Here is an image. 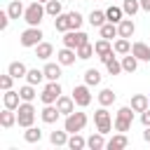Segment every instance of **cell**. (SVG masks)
Wrapping results in <instances>:
<instances>
[{"label": "cell", "mask_w": 150, "mask_h": 150, "mask_svg": "<svg viewBox=\"0 0 150 150\" xmlns=\"http://www.w3.org/2000/svg\"><path fill=\"white\" fill-rule=\"evenodd\" d=\"M47 14V9L42 7V2H30L28 7H26V12H23V19L28 21V26H40V21H42V16Z\"/></svg>", "instance_id": "1"}, {"label": "cell", "mask_w": 150, "mask_h": 150, "mask_svg": "<svg viewBox=\"0 0 150 150\" xmlns=\"http://www.w3.org/2000/svg\"><path fill=\"white\" fill-rule=\"evenodd\" d=\"M33 120H35V108L30 105V101H23L16 108V122L19 127H33Z\"/></svg>", "instance_id": "2"}, {"label": "cell", "mask_w": 150, "mask_h": 150, "mask_svg": "<svg viewBox=\"0 0 150 150\" xmlns=\"http://www.w3.org/2000/svg\"><path fill=\"white\" fill-rule=\"evenodd\" d=\"M84 124H87V115H84V112H70V115H66L63 129H66L68 134H77V131L84 129Z\"/></svg>", "instance_id": "3"}, {"label": "cell", "mask_w": 150, "mask_h": 150, "mask_svg": "<svg viewBox=\"0 0 150 150\" xmlns=\"http://www.w3.org/2000/svg\"><path fill=\"white\" fill-rule=\"evenodd\" d=\"M42 38H45V35H42V30H40L38 26H30V28H26V30L21 33V38H19V40H21V45H23V47H38Z\"/></svg>", "instance_id": "4"}, {"label": "cell", "mask_w": 150, "mask_h": 150, "mask_svg": "<svg viewBox=\"0 0 150 150\" xmlns=\"http://www.w3.org/2000/svg\"><path fill=\"white\" fill-rule=\"evenodd\" d=\"M87 42H89L87 33H82V30H68L63 35V47H70V49H77V47H82Z\"/></svg>", "instance_id": "5"}, {"label": "cell", "mask_w": 150, "mask_h": 150, "mask_svg": "<svg viewBox=\"0 0 150 150\" xmlns=\"http://www.w3.org/2000/svg\"><path fill=\"white\" fill-rule=\"evenodd\" d=\"M59 96H61V84H59V80L49 82V84L42 89V94H40V98H42V103H45V105L56 103V101H59Z\"/></svg>", "instance_id": "6"}, {"label": "cell", "mask_w": 150, "mask_h": 150, "mask_svg": "<svg viewBox=\"0 0 150 150\" xmlns=\"http://www.w3.org/2000/svg\"><path fill=\"white\" fill-rule=\"evenodd\" d=\"M94 122H96V127H98V131H101V134H108V131L112 129L110 112L105 110V105H103V108H98V110L94 112Z\"/></svg>", "instance_id": "7"}, {"label": "cell", "mask_w": 150, "mask_h": 150, "mask_svg": "<svg viewBox=\"0 0 150 150\" xmlns=\"http://www.w3.org/2000/svg\"><path fill=\"white\" fill-rule=\"evenodd\" d=\"M73 98H75V103H77L80 108H84V105H89V103H91V94H89V84H77V87H73Z\"/></svg>", "instance_id": "8"}, {"label": "cell", "mask_w": 150, "mask_h": 150, "mask_svg": "<svg viewBox=\"0 0 150 150\" xmlns=\"http://www.w3.org/2000/svg\"><path fill=\"white\" fill-rule=\"evenodd\" d=\"M94 49H96V54H98V59L103 61V63H108L110 59H112V49L115 47H110V42L103 38V40H98L96 45H94Z\"/></svg>", "instance_id": "9"}, {"label": "cell", "mask_w": 150, "mask_h": 150, "mask_svg": "<svg viewBox=\"0 0 150 150\" xmlns=\"http://www.w3.org/2000/svg\"><path fill=\"white\" fill-rule=\"evenodd\" d=\"M75 98L73 96H59V101H56V108H59V112L61 115H70V112H75Z\"/></svg>", "instance_id": "10"}, {"label": "cell", "mask_w": 150, "mask_h": 150, "mask_svg": "<svg viewBox=\"0 0 150 150\" xmlns=\"http://www.w3.org/2000/svg\"><path fill=\"white\" fill-rule=\"evenodd\" d=\"M131 54H134L138 61H150V45H145V42H134V45H131Z\"/></svg>", "instance_id": "11"}, {"label": "cell", "mask_w": 150, "mask_h": 150, "mask_svg": "<svg viewBox=\"0 0 150 150\" xmlns=\"http://www.w3.org/2000/svg\"><path fill=\"white\" fill-rule=\"evenodd\" d=\"M75 56H77V49H70V47H63L59 54H56V61L61 63V66H70V63H75Z\"/></svg>", "instance_id": "12"}, {"label": "cell", "mask_w": 150, "mask_h": 150, "mask_svg": "<svg viewBox=\"0 0 150 150\" xmlns=\"http://www.w3.org/2000/svg\"><path fill=\"white\" fill-rule=\"evenodd\" d=\"M2 101H5V108H12V110H16V108L21 105V103H19V101H21V94H19V91H12V89H7V91H5V96H2Z\"/></svg>", "instance_id": "13"}, {"label": "cell", "mask_w": 150, "mask_h": 150, "mask_svg": "<svg viewBox=\"0 0 150 150\" xmlns=\"http://www.w3.org/2000/svg\"><path fill=\"white\" fill-rule=\"evenodd\" d=\"M127 145H129V138H127V134H122V131L105 143V148H110V150H122V148H127Z\"/></svg>", "instance_id": "14"}, {"label": "cell", "mask_w": 150, "mask_h": 150, "mask_svg": "<svg viewBox=\"0 0 150 150\" xmlns=\"http://www.w3.org/2000/svg\"><path fill=\"white\" fill-rule=\"evenodd\" d=\"M40 115H42V122L54 124V122L59 120V115H61V112H59V108H56V105H52V103H49V105H45V110H42Z\"/></svg>", "instance_id": "15"}, {"label": "cell", "mask_w": 150, "mask_h": 150, "mask_svg": "<svg viewBox=\"0 0 150 150\" xmlns=\"http://www.w3.org/2000/svg\"><path fill=\"white\" fill-rule=\"evenodd\" d=\"M7 73H9L14 80H19V77H26V75H28V70H26V66H23L21 61H12V63H9V68H7Z\"/></svg>", "instance_id": "16"}, {"label": "cell", "mask_w": 150, "mask_h": 150, "mask_svg": "<svg viewBox=\"0 0 150 150\" xmlns=\"http://www.w3.org/2000/svg\"><path fill=\"white\" fill-rule=\"evenodd\" d=\"M148 103H150V96H143V94H136V96L131 98V108H134V112H143V110H148Z\"/></svg>", "instance_id": "17"}, {"label": "cell", "mask_w": 150, "mask_h": 150, "mask_svg": "<svg viewBox=\"0 0 150 150\" xmlns=\"http://www.w3.org/2000/svg\"><path fill=\"white\" fill-rule=\"evenodd\" d=\"M0 124H2L5 129L14 127V124H16V112H14L12 108H5V110L0 112Z\"/></svg>", "instance_id": "18"}, {"label": "cell", "mask_w": 150, "mask_h": 150, "mask_svg": "<svg viewBox=\"0 0 150 150\" xmlns=\"http://www.w3.org/2000/svg\"><path fill=\"white\" fill-rule=\"evenodd\" d=\"M117 30H120V38H131V35H134V30H136V26H134V21H131V19H122V21H120V26H117Z\"/></svg>", "instance_id": "19"}, {"label": "cell", "mask_w": 150, "mask_h": 150, "mask_svg": "<svg viewBox=\"0 0 150 150\" xmlns=\"http://www.w3.org/2000/svg\"><path fill=\"white\" fill-rule=\"evenodd\" d=\"M42 70H45V77H47L49 82H54V80L61 77V63H47Z\"/></svg>", "instance_id": "20"}, {"label": "cell", "mask_w": 150, "mask_h": 150, "mask_svg": "<svg viewBox=\"0 0 150 150\" xmlns=\"http://www.w3.org/2000/svg\"><path fill=\"white\" fill-rule=\"evenodd\" d=\"M103 136H105V134H101V131H98V134H91V136L87 138V145H89L91 150H103V148H105Z\"/></svg>", "instance_id": "21"}, {"label": "cell", "mask_w": 150, "mask_h": 150, "mask_svg": "<svg viewBox=\"0 0 150 150\" xmlns=\"http://www.w3.org/2000/svg\"><path fill=\"white\" fill-rule=\"evenodd\" d=\"M54 28L61 30V33H68V30H70V16H68V14H59V16L54 19Z\"/></svg>", "instance_id": "22"}, {"label": "cell", "mask_w": 150, "mask_h": 150, "mask_svg": "<svg viewBox=\"0 0 150 150\" xmlns=\"http://www.w3.org/2000/svg\"><path fill=\"white\" fill-rule=\"evenodd\" d=\"M84 84H89V87H96V84H101V73H98L96 68H89V70H84Z\"/></svg>", "instance_id": "23"}, {"label": "cell", "mask_w": 150, "mask_h": 150, "mask_svg": "<svg viewBox=\"0 0 150 150\" xmlns=\"http://www.w3.org/2000/svg\"><path fill=\"white\" fill-rule=\"evenodd\" d=\"M122 14H124V9H122V7H115V5L105 9V19L112 21V23H120V21H122Z\"/></svg>", "instance_id": "24"}, {"label": "cell", "mask_w": 150, "mask_h": 150, "mask_svg": "<svg viewBox=\"0 0 150 150\" xmlns=\"http://www.w3.org/2000/svg\"><path fill=\"white\" fill-rule=\"evenodd\" d=\"M115 35H120V30H117V26H115L112 21H108V23H103V26H101V38L110 40V38H115Z\"/></svg>", "instance_id": "25"}, {"label": "cell", "mask_w": 150, "mask_h": 150, "mask_svg": "<svg viewBox=\"0 0 150 150\" xmlns=\"http://www.w3.org/2000/svg\"><path fill=\"white\" fill-rule=\"evenodd\" d=\"M52 52H54V47H52L49 42H40V45L35 47V56H38V59H49Z\"/></svg>", "instance_id": "26"}, {"label": "cell", "mask_w": 150, "mask_h": 150, "mask_svg": "<svg viewBox=\"0 0 150 150\" xmlns=\"http://www.w3.org/2000/svg\"><path fill=\"white\" fill-rule=\"evenodd\" d=\"M23 138H26L28 143H40V138H42V131H40L38 127H26V134H23Z\"/></svg>", "instance_id": "27"}, {"label": "cell", "mask_w": 150, "mask_h": 150, "mask_svg": "<svg viewBox=\"0 0 150 150\" xmlns=\"http://www.w3.org/2000/svg\"><path fill=\"white\" fill-rule=\"evenodd\" d=\"M7 12H9V16H12V19H19L26 9H23L21 0H12V2H9V7H7Z\"/></svg>", "instance_id": "28"}, {"label": "cell", "mask_w": 150, "mask_h": 150, "mask_svg": "<svg viewBox=\"0 0 150 150\" xmlns=\"http://www.w3.org/2000/svg\"><path fill=\"white\" fill-rule=\"evenodd\" d=\"M138 68V59L134 56V54H129V56H124L122 59V70H127V73H134Z\"/></svg>", "instance_id": "29"}, {"label": "cell", "mask_w": 150, "mask_h": 150, "mask_svg": "<svg viewBox=\"0 0 150 150\" xmlns=\"http://www.w3.org/2000/svg\"><path fill=\"white\" fill-rule=\"evenodd\" d=\"M122 9H124V14L134 16V14L141 9V0H124V2H122Z\"/></svg>", "instance_id": "30"}, {"label": "cell", "mask_w": 150, "mask_h": 150, "mask_svg": "<svg viewBox=\"0 0 150 150\" xmlns=\"http://www.w3.org/2000/svg\"><path fill=\"white\" fill-rule=\"evenodd\" d=\"M84 145H87V141H84L80 134H73V136L68 138V148H70V150H82Z\"/></svg>", "instance_id": "31"}, {"label": "cell", "mask_w": 150, "mask_h": 150, "mask_svg": "<svg viewBox=\"0 0 150 150\" xmlns=\"http://www.w3.org/2000/svg\"><path fill=\"white\" fill-rule=\"evenodd\" d=\"M42 77H45V70H38V68L28 70V75H26L28 84H40V82H42Z\"/></svg>", "instance_id": "32"}, {"label": "cell", "mask_w": 150, "mask_h": 150, "mask_svg": "<svg viewBox=\"0 0 150 150\" xmlns=\"http://www.w3.org/2000/svg\"><path fill=\"white\" fill-rule=\"evenodd\" d=\"M68 131H52V136H49V141L54 143V145H68V136H66Z\"/></svg>", "instance_id": "33"}, {"label": "cell", "mask_w": 150, "mask_h": 150, "mask_svg": "<svg viewBox=\"0 0 150 150\" xmlns=\"http://www.w3.org/2000/svg\"><path fill=\"white\" fill-rule=\"evenodd\" d=\"M89 23L101 28V26L105 23V12H98V9H96V12H91V14H89Z\"/></svg>", "instance_id": "34"}, {"label": "cell", "mask_w": 150, "mask_h": 150, "mask_svg": "<svg viewBox=\"0 0 150 150\" xmlns=\"http://www.w3.org/2000/svg\"><path fill=\"white\" fill-rule=\"evenodd\" d=\"M115 52H117V54H129V52H131L129 38H120V40L115 42Z\"/></svg>", "instance_id": "35"}, {"label": "cell", "mask_w": 150, "mask_h": 150, "mask_svg": "<svg viewBox=\"0 0 150 150\" xmlns=\"http://www.w3.org/2000/svg\"><path fill=\"white\" fill-rule=\"evenodd\" d=\"M96 54V49L87 42V45H82V47H77V59H91Z\"/></svg>", "instance_id": "36"}, {"label": "cell", "mask_w": 150, "mask_h": 150, "mask_svg": "<svg viewBox=\"0 0 150 150\" xmlns=\"http://www.w3.org/2000/svg\"><path fill=\"white\" fill-rule=\"evenodd\" d=\"M19 94H21V101H33V98H35V84H26V87H21Z\"/></svg>", "instance_id": "37"}, {"label": "cell", "mask_w": 150, "mask_h": 150, "mask_svg": "<svg viewBox=\"0 0 150 150\" xmlns=\"http://www.w3.org/2000/svg\"><path fill=\"white\" fill-rule=\"evenodd\" d=\"M112 101H115V91H112V89H103V91L98 94V103H101V105H110Z\"/></svg>", "instance_id": "38"}, {"label": "cell", "mask_w": 150, "mask_h": 150, "mask_svg": "<svg viewBox=\"0 0 150 150\" xmlns=\"http://www.w3.org/2000/svg\"><path fill=\"white\" fill-rule=\"evenodd\" d=\"M45 9H47L49 16H59L61 14V2L59 0H49V2H45Z\"/></svg>", "instance_id": "39"}, {"label": "cell", "mask_w": 150, "mask_h": 150, "mask_svg": "<svg viewBox=\"0 0 150 150\" xmlns=\"http://www.w3.org/2000/svg\"><path fill=\"white\" fill-rule=\"evenodd\" d=\"M131 122H134V120H124V117H117V120H115V129H117V131H122V134H127V131L131 129Z\"/></svg>", "instance_id": "40"}, {"label": "cell", "mask_w": 150, "mask_h": 150, "mask_svg": "<svg viewBox=\"0 0 150 150\" xmlns=\"http://www.w3.org/2000/svg\"><path fill=\"white\" fill-rule=\"evenodd\" d=\"M68 16H70V30H77V28H80V26H82V21H84V19H82V14H80V12H70V14H68Z\"/></svg>", "instance_id": "41"}, {"label": "cell", "mask_w": 150, "mask_h": 150, "mask_svg": "<svg viewBox=\"0 0 150 150\" xmlns=\"http://www.w3.org/2000/svg\"><path fill=\"white\" fill-rule=\"evenodd\" d=\"M105 68H108V73H110V75H117V73H122V63H120L115 56H112V59L105 63Z\"/></svg>", "instance_id": "42"}, {"label": "cell", "mask_w": 150, "mask_h": 150, "mask_svg": "<svg viewBox=\"0 0 150 150\" xmlns=\"http://www.w3.org/2000/svg\"><path fill=\"white\" fill-rule=\"evenodd\" d=\"M117 117H124V120H134V108L131 105H124L117 110Z\"/></svg>", "instance_id": "43"}, {"label": "cell", "mask_w": 150, "mask_h": 150, "mask_svg": "<svg viewBox=\"0 0 150 150\" xmlns=\"http://www.w3.org/2000/svg\"><path fill=\"white\" fill-rule=\"evenodd\" d=\"M12 80H14V77H12L9 73H7V75H2V77H0V87H2L5 91H7V89H12Z\"/></svg>", "instance_id": "44"}, {"label": "cell", "mask_w": 150, "mask_h": 150, "mask_svg": "<svg viewBox=\"0 0 150 150\" xmlns=\"http://www.w3.org/2000/svg\"><path fill=\"white\" fill-rule=\"evenodd\" d=\"M9 19H12V16H9V12H2V14H0V28H2V30L9 26Z\"/></svg>", "instance_id": "45"}, {"label": "cell", "mask_w": 150, "mask_h": 150, "mask_svg": "<svg viewBox=\"0 0 150 150\" xmlns=\"http://www.w3.org/2000/svg\"><path fill=\"white\" fill-rule=\"evenodd\" d=\"M141 122H143V127H150V110L141 112Z\"/></svg>", "instance_id": "46"}, {"label": "cell", "mask_w": 150, "mask_h": 150, "mask_svg": "<svg viewBox=\"0 0 150 150\" xmlns=\"http://www.w3.org/2000/svg\"><path fill=\"white\" fill-rule=\"evenodd\" d=\"M141 9H145V12H150V0H141Z\"/></svg>", "instance_id": "47"}, {"label": "cell", "mask_w": 150, "mask_h": 150, "mask_svg": "<svg viewBox=\"0 0 150 150\" xmlns=\"http://www.w3.org/2000/svg\"><path fill=\"white\" fill-rule=\"evenodd\" d=\"M143 138L150 143V127H145V131H143Z\"/></svg>", "instance_id": "48"}, {"label": "cell", "mask_w": 150, "mask_h": 150, "mask_svg": "<svg viewBox=\"0 0 150 150\" xmlns=\"http://www.w3.org/2000/svg\"><path fill=\"white\" fill-rule=\"evenodd\" d=\"M38 2H49V0H38Z\"/></svg>", "instance_id": "49"}]
</instances>
